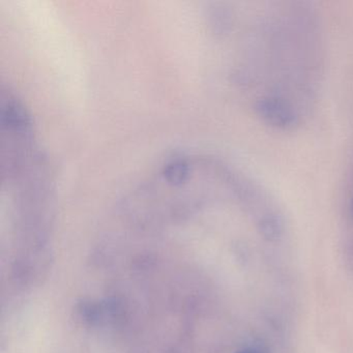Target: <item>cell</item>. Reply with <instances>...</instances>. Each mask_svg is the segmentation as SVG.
I'll use <instances>...</instances> for the list:
<instances>
[{"label":"cell","instance_id":"cell-2","mask_svg":"<svg viewBox=\"0 0 353 353\" xmlns=\"http://www.w3.org/2000/svg\"><path fill=\"white\" fill-rule=\"evenodd\" d=\"M236 353H261L259 350H257V349L254 348H247V349H243V350L237 351Z\"/></svg>","mask_w":353,"mask_h":353},{"label":"cell","instance_id":"cell-1","mask_svg":"<svg viewBox=\"0 0 353 353\" xmlns=\"http://www.w3.org/2000/svg\"><path fill=\"white\" fill-rule=\"evenodd\" d=\"M219 34L229 43L231 76L264 125L282 132L303 127L323 88L326 41L312 3L253 0L216 10Z\"/></svg>","mask_w":353,"mask_h":353}]
</instances>
